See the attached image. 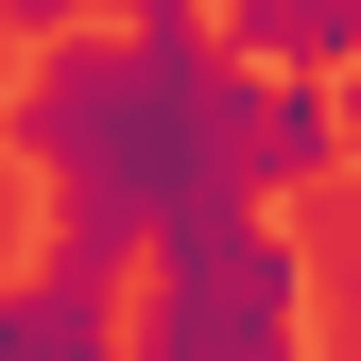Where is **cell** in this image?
I'll use <instances>...</instances> for the list:
<instances>
[{
	"label": "cell",
	"mask_w": 361,
	"mask_h": 361,
	"mask_svg": "<svg viewBox=\"0 0 361 361\" xmlns=\"http://www.w3.org/2000/svg\"><path fill=\"white\" fill-rule=\"evenodd\" d=\"M241 121H258V69L224 52V18H86V35H52L18 69L0 155L52 190L69 258L138 276L190 207H258L241 190Z\"/></svg>",
	"instance_id": "cell-1"
},
{
	"label": "cell",
	"mask_w": 361,
	"mask_h": 361,
	"mask_svg": "<svg viewBox=\"0 0 361 361\" xmlns=\"http://www.w3.org/2000/svg\"><path fill=\"white\" fill-rule=\"evenodd\" d=\"M121 327H138V276H121V258L35 241L18 276H0V361H121Z\"/></svg>",
	"instance_id": "cell-2"
},
{
	"label": "cell",
	"mask_w": 361,
	"mask_h": 361,
	"mask_svg": "<svg viewBox=\"0 0 361 361\" xmlns=\"http://www.w3.org/2000/svg\"><path fill=\"white\" fill-rule=\"evenodd\" d=\"M224 52L276 86H327V69H361V0H224Z\"/></svg>",
	"instance_id": "cell-4"
},
{
	"label": "cell",
	"mask_w": 361,
	"mask_h": 361,
	"mask_svg": "<svg viewBox=\"0 0 361 361\" xmlns=\"http://www.w3.org/2000/svg\"><path fill=\"white\" fill-rule=\"evenodd\" d=\"M344 224H361V121H344Z\"/></svg>",
	"instance_id": "cell-5"
},
{
	"label": "cell",
	"mask_w": 361,
	"mask_h": 361,
	"mask_svg": "<svg viewBox=\"0 0 361 361\" xmlns=\"http://www.w3.org/2000/svg\"><path fill=\"white\" fill-rule=\"evenodd\" d=\"M344 172V86H276L258 69V121H241V190H327Z\"/></svg>",
	"instance_id": "cell-3"
}]
</instances>
